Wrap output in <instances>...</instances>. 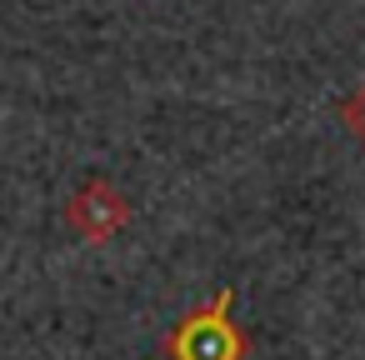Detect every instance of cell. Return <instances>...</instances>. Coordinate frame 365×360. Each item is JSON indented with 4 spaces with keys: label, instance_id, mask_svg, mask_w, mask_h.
<instances>
[{
    "label": "cell",
    "instance_id": "obj_1",
    "mask_svg": "<svg viewBox=\"0 0 365 360\" xmlns=\"http://www.w3.org/2000/svg\"><path fill=\"white\" fill-rule=\"evenodd\" d=\"M230 305H235V290L220 285L210 305L185 310L175 330L165 335V360H245L250 340L230 320Z\"/></svg>",
    "mask_w": 365,
    "mask_h": 360
},
{
    "label": "cell",
    "instance_id": "obj_2",
    "mask_svg": "<svg viewBox=\"0 0 365 360\" xmlns=\"http://www.w3.org/2000/svg\"><path fill=\"white\" fill-rule=\"evenodd\" d=\"M66 225L71 235H81L86 245H106L110 235H120L130 225V200L115 180L106 175H91L71 200H66Z\"/></svg>",
    "mask_w": 365,
    "mask_h": 360
},
{
    "label": "cell",
    "instance_id": "obj_3",
    "mask_svg": "<svg viewBox=\"0 0 365 360\" xmlns=\"http://www.w3.org/2000/svg\"><path fill=\"white\" fill-rule=\"evenodd\" d=\"M340 120H345V130H350V135L365 145V86L345 96V106H340Z\"/></svg>",
    "mask_w": 365,
    "mask_h": 360
}]
</instances>
